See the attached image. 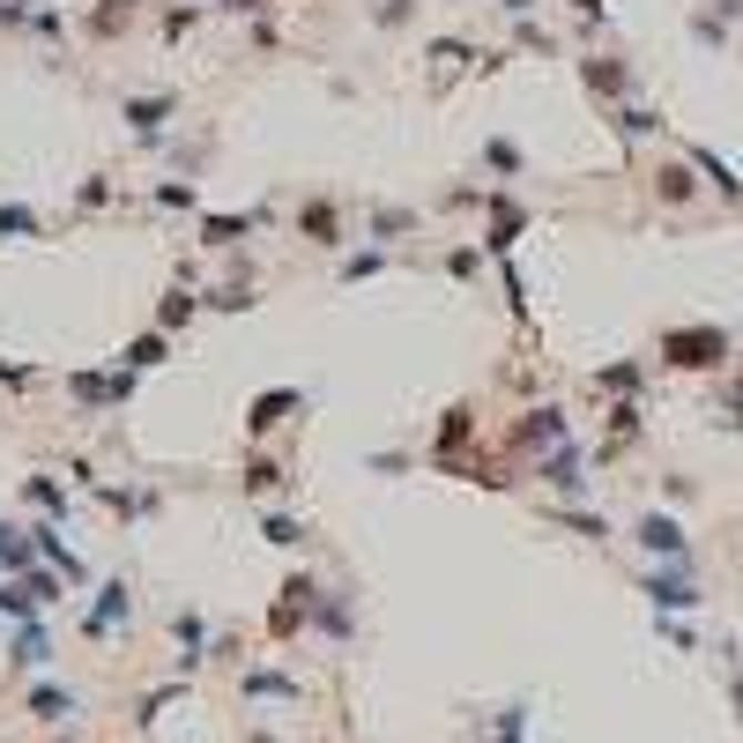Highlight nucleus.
Segmentation results:
<instances>
[{
	"label": "nucleus",
	"mask_w": 743,
	"mask_h": 743,
	"mask_svg": "<svg viewBox=\"0 0 743 743\" xmlns=\"http://www.w3.org/2000/svg\"><path fill=\"white\" fill-rule=\"evenodd\" d=\"M654 357H662L669 372H729V357H736V335H729V327H714V320H699V327H662Z\"/></svg>",
	"instance_id": "1"
},
{
	"label": "nucleus",
	"mask_w": 743,
	"mask_h": 743,
	"mask_svg": "<svg viewBox=\"0 0 743 743\" xmlns=\"http://www.w3.org/2000/svg\"><path fill=\"white\" fill-rule=\"evenodd\" d=\"M506 439H513L520 461H536V454H550V446L572 439V417L558 409V401H536V409H520V417H513V431H506Z\"/></svg>",
	"instance_id": "2"
},
{
	"label": "nucleus",
	"mask_w": 743,
	"mask_h": 743,
	"mask_svg": "<svg viewBox=\"0 0 743 743\" xmlns=\"http://www.w3.org/2000/svg\"><path fill=\"white\" fill-rule=\"evenodd\" d=\"M313 602H320V580H313V572H291L268 602V632L275 640H297V632L313 624Z\"/></svg>",
	"instance_id": "3"
},
{
	"label": "nucleus",
	"mask_w": 743,
	"mask_h": 743,
	"mask_svg": "<svg viewBox=\"0 0 743 743\" xmlns=\"http://www.w3.org/2000/svg\"><path fill=\"white\" fill-rule=\"evenodd\" d=\"M572 68H580V90L602 98V104H624V98H632V82H640L632 60H618V52H580Z\"/></svg>",
	"instance_id": "4"
},
{
	"label": "nucleus",
	"mask_w": 743,
	"mask_h": 743,
	"mask_svg": "<svg viewBox=\"0 0 743 743\" xmlns=\"http://www.w3.org/2000/svg\"><path fill=\"white\" fill-rule=\"evenodd\" d=\"M297 238L305 246H320V253H335L349 238V216H343V201L335 194H313V201H297Z\"/></svg>",
	"instance_id": "5"
},
{
	"label": "nucleus",
	"mask_w": 743,
	"mask_h": 743,
	"mask_svg": "<svg viewBox=\"0 0 743 743\" xmlns=\"http://www.w3.org/2000/svg\"><path fill=\"white\" fill-rule=\"evenodd\" d=\"M484 208H491V223H484V253H491V261H513V246L528 238V208H520L506 186H498Z\"/></svg>",
	"instance_id": "6"
},
{
	"label": "nucleus",
	"mask_w": 743,
	"mask_h": 743,
	"mask_svg": "<svg viewBox=\"0 0 743 743\" xmlns=\"http://www.w3.org/2000/svg\"><path fill=\"white\" fill-rule=\"evenodd\" d=\"M120 120L134 126V142H142V149H156V142H164V126L179 120V98H172V90H142V98L120 104Z\"/></svg>",
	"instance_id": "7"
},
{
	"label": "nucleus",
	"mask_w": 743,
	"mask_h": 743,
	"mask_svg": "<svg viewBox=\"0 0 743 743\" xmlns=\"http://www.w3.org/2000/svg\"><path fill=\"white\" fill-rule=\"evenodd\" d=\"M640 594L654 602V610H699L706 594H699V580H692V566H662V572H640Z\"/></svg>",
	"instance_id": "8"
},
{
	"label": "nucleus",
	"mask_w": 743,
	"mask_h": 743,
	"mask_svg": "<svg viewBox=\"0 0 743 743\" xmlns=\"http://www.w3.org/2000/svg\"><path fill=\"white\" fill-rule=\"evenodd\" d=\"M640 550L647 558H662V566H692V536H684V520H669V513H640Z\"/></svg>",
	"instance_id": "9"
},
{
	"label": "nucleus",
	"mask_w": 743,
	"mask_h": 743,
	"mask_svg": "<svg viewBox=\"0 0 743 743\" xmlns=\"http://www.w3.org/2000/svg\"><path fill=\"white\" fill-rule=\"evenodd\" d=\"M536 476H543L558 498H588V461H580V446H550V454H536Z\"/></svg>",
	"instance_id": "10"
},
{
	"label": "nucleus",
	"mask_w": 743,
	"mask_h": 743,
	"mask_svg": "<svg viewBox=\"0 0 743 743\" xmlns=\"http://www.w3.org/2000/svg\"><path fill=\"white\" fill-rule=\"evenodd\" d=\"M647 194L662 201V208H692V201H699V172H692V156H676V164H654V172H647Z\"/></svg>",
	"instance_id": "11"
},
{
	"label": "nucleus",
	"mask_w": 743,
	"mask_h": 743,
	"mask_svg": "<svg viewBox=\"0 0 743 743\" xmlns=\"http://www.w3.org/2000/svg\"><path fill=\"white\" fill-rule=\"evenodd\" d=\"M297 409H305V395H297V387H268V395L246 401V431H253V439H268L275 424H291Z\"/></svg>",
	"instance_id": "12"
},
{
	"label": "nucleus",
	"mask_w": 743,
	"mask_h": 743,
	"mask_svg": "<svg viewBox=\"0 0 743 743\" xmlns=\"http://www.w3.org/2000/svg\"><path fill=\"white\" fill-rule=\"evenodd\" d=\"M684 156H692V172H699V186H714L721 201H729V208H743V179H736V164H729V156H714V149H684Z\"/></svg>",
	"instance_id": "13"
},
{
	"label": "nucleus",
	"mask_w": 743,
	"mask_h": 743,
	"mask_svg": "<svg viewBox=\"0 0 743 743\" xmlns=\"http://www.w3.org/2000/svg\"><path fill=\"white\" fill-rule=\"evenodd\" d=\"M126 610H134V602H126V580H104V594L82 610V632L104 640V632H120V624H126Z\"/></svg>",
	"instance_id": "14"
},
{
	"label": "nucleus",
	"mask_w": 743,
	"mask_h": 743,
	"mask_svg": "<svg viewBox=\"0 0 743 743\" xmlns=\"http://www.w3.org/2000/svg\"><path fill=\"white\" fill-rule=\"evenodd\" d=\"M126 30H134V0H90V38L98 45H112Z\"/></svg>",
	"instance_id": "15"
},
{
	"label": "nucleus",
	"mask_w": 743,
	"mask_h": 743,
	"mask_svg": "<svg viewBox=\"0 0 743 743\" xmlns=\"http://www.w3.org/2000/svg\"><path fill=\"white\" fill-rule=\"evenodd\" d=\"M469 439H476V409H469V401H454V409L439 417V469H446V461H454Z\"/></svg>",
	"instance_id": "16"
},
{
	"label": "nucleus",
	"mask_w": 743,
	"mask_h": 743,
	"mask_svg": "<svg viewBox=\"0 0 743 743\" xmlns=\"http://www.w3.org/2000/svg\"><path fill=\"white\" fill-rule=\"evenodd\" d=\"M16 669H52V632L38 618H23V632H16V654H8Z\"/></svg>",
	"instance_id": "17"
},
{
	"label": "nucleus",
	"mask_w": 743,
	"mask_h": 743,
	"mask_svg": "<svg viewBox=\"0 0 743 743\" xmlns=\"http://www.w3.org/2000/svg\"><path fill=\"white\" fill-rule=\"evenodd\" d=\"M30 550H38V558H45V566L60 572V580H82V558H74L68 543H60V528H30Z\"/></svg>",
	"instance_id": "18"
},
{
	"label": "nucleus",
	"mask_w": 743,
	"mask_h": 743,
	"mask_svg": "<svg viewBox=\"0 0 743 743\" xmlns=\"http://www.w3.org/2000/svg\"><path fill=\"white\" fill-rule=\"evenodd\" d=\"M238 484H246L253 498H275V491H291V469H283V461H275V454H253V461H246V476H238Z\"/></svg>",
	"instance_id": "19"
},
{
	"label": "nucleus",
	"mask_w": 743,
	"mask_h": 743,
	"mask_svg": "<svg viewBox=\"0 0 743 743\" xmlns=\"http://www.w3.org/2000/svg\"><path fill=\"white\" fill-rule=\"evenodd\" d=\"M246 699H283L291 706V699H305V684H297L291 669H246Z\"/></svg>",
	"instance_id": "20"
},
{
	"label": "nucleus",
	"mask_w": 743,
	"mask_h": 743,
	"mask_svg": "<svg viewBox=\"0 0 743 743\" xmlns=\"http://www.w3.org/2000/svg\"><path fill=\"white\" fill-rule=\"evenodd\" d=\"M30 566H38V550H30V536H23V528H8V520H0V580H23Z\"/></svg>",
	"instance_id": "21"
},
{
	"label": "nucleus",
	"mask_w": 743,
	"mask_h": 743,
	"mask_svg": "<svg viewBox=\"0 0 743 743\" xmlns=\"http://www.w3.org/2000/svg\"><path fill=\"white\" fill-rule=\"evenodd\" d=\"M164 357H172V335H164V327H149V335H134V343L120 349V365H134V372H156Z\"/></svg>",
	"instance_id": "22"
},
{
	"label": "nucleus",
	"mask_w": 743,
	"mask_h": 743,
	"mask_svg": "<svg viewBox=\"0 0 743 743\" xmlns=\"http://www.w3.org/2000/svg\"><path fill=\"white\" fill-rule=\"evenodd\" d=\"M313 624H320L327 640H349V632H357V610H349L343 594H327V588H320V602H313Z\"/></svg>",
	"instance_id": "23"
},
{
	"label": "nucleus",
	"mask_w": 743,
	"mask_h": 743,
	"mask_svg": "<svg viewBox=\"0 0 743 743\" xmlns=\"http://www.w3.org/2000/svg\"><path fill=\"white\" fill-rule=\"evenodd\" d=\"M610 126H618L624 142H647V134H662V112H647V104H610Z\"/></svg>",
	"instance_id": "24"
},
{
	"label": "nucleus",
	"mask_w": 743,
	"mask_h": 743,
	"mask_svg": "<svg viewBox=\"0 0 743 743\" xmlns=\"http://www.w3.org/2000/svg\"><path fill=\"white\" fill-rule=\"evenodd\" d=\"M194 313H201V291H164L156 297V327H164V335H179Z\"/></svg>",
	"instance_id": "25"
},
{
	"label": "nucleus",
	"mask_w": 743,
	"mask_h": 743,
	"mask_svg": "<svg viewBox=\"0 0 743 743\" xmlns=\"http://www.w3.org/2000/svg\"><path fill=\"white\" fill-rule=\"evenodd\" d=\"M632 439H640V395H618V409H610V446H602V454H624Z\"/></svg>",
	"instance_id": "26"
},
{
	"label": "nucleus",
	"mask_w": 743,
	"mask_h": 743,
	"mask_svg": "<svg viewBox=\"0 0 743 743\" xmlns=\"http://www.w3.org/2000/svg\"><path fill=\"white\" fill-rule=\"evenodd\" d=\"M253 223H261V208L253 216H201V246H238Z\"/></svg>",
	"instance_id": "27"
},
{
	"label": "nucleus",
	"mask_w": 743,
	"mask_h": 743,
	"mask_svg": "<svg viewBox=\"0 0 743 743\" xmlns=\"http://www.w3.org/2000/svg\"><path fill=\"white\" fill-rule=\"evenodd\" d=\"M246 305H261L253 283H216V291H201V313H246Z\"/></svg>",
	"instance_id": "28"
},
{
	"label": "nucleus",
	"mask_w": 743,
	"mask_h": 743,
	"mask_svg": "<svg viewBox=\"0 0 743 743\" xmlns=\"http://www.w3.org/2000/svg\"><path fill=\"white\" fill-rule=\"evenodd\" d=\"M409 231H417V208H395V201L372 208V238H379V246H395V238H409Z\"/></svg>",
	"instance_id": "29"
},
{
	"label": "nucleus",
	"mask_w": 743,
	"mask_h": 743,
	"mask_svg": "<svg viewBox=\"0 0 743 743\" xmlns=\"http://www.w3.org/2000/svg\"><path fill=\"white\" fill-rule=\"evenodd\" d=\"M484 164H491L498 179H520V172H528V156H520L513 134H491V142H484Z\"/></svg>",
	"instance_id": "30"
},
{
	"label": "nucleus",
	"mask_w": 743,
	"mask_h": 743,
	"mask_svg": "<svg viewBox=\"0 0 743 743\" xmlns=\"http://www.w3.org/2000/svg\"><path fill=\"white\" fill-rule=\"evenodd\" d=\"M30 714H38V721H68L74 714V692H68V684H30Z\"/></svg>",
	"instance_id": "31"
},
{
	"label": "nucleus",
	"mask_w": 743,
	"mask_h": 743,
	"mask_svg": "<svg viewBox=\"0 0 743 743\" xmlns=\"http://www.w3.org/2000/svg\"><path fill=\"white\" fill-rule=\"evenodd\" d=\"M594 387H602V395H640L647 365H632V357H624V365H602V372H594Z\"/></svg>",
	"instance_id": "32"
},
{
	"label": "nucleus",
	"mask_w": 743,
	"mask_h": 743,
	"mask_svg": "<svg viewBox=\"0 0 743 743\" xmlns=\"http://www.w3.org/2000/svg\"><path fill=\"white\" fill-rule=\"evenodd\" d=\"M23 498H30V506H38V513H52V520L68 513V491H60V484H52L45 469H38V476H23Z\"/></svg>",
	"instance_id": "33"
},
{
	"label": "nucleus",
	"mask_w": 743,
	"mask_h": 743,
	"mask_svg": "<svg viewBox=\"0 0 743 743\" xmlns=\"http://www.w3.org/2000/svg\"><path fill=\"white\" fill-rule=\"evenodd\" d=\"M261 543L297 550V543H305V520H297V513H261Z\"/></svg>",
	"instance_id": "34"
},
{
	"label": "nucleus",
	"mask_w": 743,
	"mask_h": 743,
	"mask_svg": "<svg viewBox=\"0 0 743 743\" xmlns=\"http://www.w3.org/2000/svg\"><path fill=\"white\" fill-rule=\"evenodd\" d=\"M149 201H156V208H172V216H186V208H201V194H194V186H186V179H156V186H149Z\"/></svg>",
	"instance_id": "35"
},
{
	"label": "nucleus",
	"mask_w": 743,
	"mask_h": 743,
	"mask_svg": "<svg viewBox=\"0 0 743 743\" xmlns=\"http://www.w3.org/2000/svg\"><path fill=\"white\" fill-rule=\"evenodd\" d=\"M692 38L706 52H721V45H729V8H699V16H692Z\"/></svg>",
	"instance_id": "36"
},
{
	"label": "nucleus",
	"mask_w": 743,
	"mask_h": 743,
	"mask_svg": "<svg viewBox=\"0 0 743 743\" xmlns=\"http://www.w3.org/2000/svg\"><path fill=\"white\" fill-rule=\"evenodd\" d=\"M365 16H372L379 30H409V23H417V0H372Z\"/></svg>",
	"instance_id": "37"
},
{
	"label": "nucleus",
	"mask_w": 743,
	"mask_h": 743,
	"mask_svg": "<svg viewBox=\"0 0 743 743\" xmlns=\"http://www.w3.org/2000/svg\"><path fill=\"white\" fill-rule=\"evenodd\" d=\"M379 268H387V246H357L343 261V283H365V275H379Z\"/></svg>",
	"instance_id": "38"
},
{
	"label": "nucleus",
	"mask_w": 743,
	"mask_h": 743,
	"mask_svg": "<svg viewBox=\"0 0 743 743\" xmlns=\"http://www.w3.org/2000/svg\"><path fill=\"white\" fill-rule=\"evenodd\" d=\"M0 238H38V216L23 201H0Z\"/></svg>",
	"instance_id": "39"
},
{
	"label": "nucleus",
	"mask_w": 743,
	"mask_h": 743,
	"mask_svg": "<svg viewBox=\"0 0 743 743\" xmlns=\"http://www.w3.org/2000/svg\"><path fill=\"white\" fill-rule=\"evenodd\" d=\"M30 38H45V45H60V38H68V23H60V8H52V0H45V8H30Z\"/></svg>",
	"instance_id": "40"
},
{
	"label": "nucleus",
	"mask_w": 743,
	"mask_h": 743,
	"mask_svg": "<svg viewBox=\"0 0 743 743\" xmlns=\"http://www.w3.org/2000/svg\"><path fill=\"white\" fill-rule=\"evenodd\" d=\"M23 594L38 602V610H52V602H60V572H38V566H30L23 572Z\"/></svg>",
	"instance_id": "41"
},
{
	"label": "nucleus",
	"mask_w": 743,
	"mask_h": 743,
	"mask_svg": "<svg viewBox=\"0 0 743 743\" xmlns=\"http://www.w3.org/2000/svg\"><path fill=\"white\" fill-rule=\"evenodd\" d=\"M0 618H16V624H23V618H38V602L23 594V580H0Z\"/></svg>",
	"instance_id": "42"
},
{
	"label": "nucleus",
	"mask_w": 743,
	"mask_h": 743,
	"mask_svg": "<svg viewBox=\"0 0 743 743\" xmlns=\"http://www.w3.org/2000/svg\"><path fill=\"white\" fill-rule=\"evenodd\" d=\"M431 60H439V68H469L476 45H469V38H431Z\"/></svg>",
	"instance_id": "43"
},
{
	"label": "nucleus",
	"mask_w": 743,
	"mask_h": 743,
	"mask_svg": "<svg viewBox=\"0 0 743 743\" xmlns=\"http://www.w3.org/2000/svg\"><path fill=\"white\" fill-rule=\"evenodd\" d=\"M520 729H528V706H498V721H491V743H520Z\"/></svg>",
	"instance_id": "44"
},
{
	"label": "nucleus",
	"mask_w": 743,
	"mask_h": 743,
	"mask_svg": "<svg viewBox=\"0 0 743 743\" xmlns=\"http://www.w3.org/2000/svg\"><path fill=\"white\" fill-rule=\"evenodd\" d=\"M74 208H112V179H82V186H74Z\"/></svg>",
	"instance_id": "45"
},
{
	"label": "nucleus",
	"mask_w": 743,
	"mask_h": 743,
	"mask_svg": "<svg viewBox=\"0 0 743 743\" xmlns=\"http://www.w3.org/2000/svg\"><path fill=\"white\" fill-rule=\"evenodd\" d=\"M30 379H38V365H16V357H0V387H8V395H23Z\"/></svg>",
	"instance_id": "46"
},
{
	"label": "nucleus",
	"mask_w": 743,
	"mask_h": 743,
	"mask_svg": "<svg viewBox=\"0 0 743 743\" xmlns=\"http://www.w3.org/2000/svg\"><path fill=\"white\" fill-rule=\"evenodd\" d=\"M476 268H484V246H461V253H446V275H461V283H469Z\"/></svg>",
	"instance_id": "47"
},
{
	"label": "nucleus",
	"mask_w": 743,
	"mask_h": 743,
	"mask_svg": "<svg viewBox=\"0 0 743 743\" xmlns=\"http://www.w3.org/2000/svg\"><path fill=\"white\" fill-rule=\"evenodd\" d=\"M30 8H38V0H0V23L23 30V23H30Z\"/></svg>",
	"instance_id": "48"
},
{
	"label": "nucleus",
	"mask_w": 743,
	"mask_h": 743,
	"mask_svg": "<svg viewBox=\"0 0 743 743\" xmlns=\"http://www.w3.org/2000/svg\"><path fill=\"white\" fill-rule=\"evenodd\" d=\"M721 417H729V424H743V379H729V401H721Z\"/></svg>",
	"instance_id": "49"
},
{
	"label": "nucleus",
	"mask_w": 743,
	"mask_h": 743,
	"mask_svg": "<svg viewBox=\"0 0 743 743\" xmlns=\"http://www.w3.org/2000/svg\"><path fill=\"white\" fill-rule=\"evenodd\" d=\"M498 8H506V16H528V8H536V0H498Z\"/></svg>",
	"instance_id": "50"
},
{
	"label": "nucleus",
	"mask_w": 743,
	"mask_h": 743,
	"mask_svg": "<svg viewBox=\"0 0 743 743\" xmlns=\"http://www.w3.org/2000/svg\"><path fill=\"white\" fill-rule=\"evenodd\" d=\"M729 699H736V714H743V669H736V684H729Z\"/></svg>",
	"instance_id": "51"
},
{
	"label": "nucleus",
	"mask_w": 743,
	"mask_h": 743,
	"mask_svg": "<svg viewBox=\"0 0 743 743\" xmlns=\"http://www.w3.org/2000/svg\"><path fill=\"white\" fill-rule=\"evenodd\" d=\"M216 8H223V0H216Z\"/></svg>",
	"instance_id": "52"
}]
</instances>
